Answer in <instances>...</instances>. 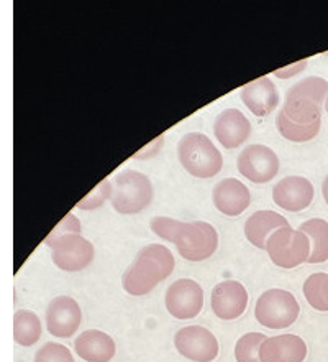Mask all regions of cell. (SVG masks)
Instances as JSON below:
<instances>
[{
  "instance_id": "cell-1",
  "label": "cell",
  "mask_w": 328,
  "mask_h": 362,
  "mask_svg": "<svg viewBox=\"0 0 328 362\" xmlns=\"http://www.w3.org/2000/svg\"><path fill=\"white\" fill-rule=\"evenodd\" d=\"M328 99V81L320 76H309L294 84L286 93L282 110L291 120L307 125L322 120V110Z\"/></svg>"
},
{
  "instance_id": "cell-2",
  "label": "cell",
  "mask_w": 328,
  "mask_h": 362,
  "mask_svg": "<svg viewBox=\"0 0 328 362\" xmlns=\"http://www.w3.org/2000/svg\"><path fill=\"white\" fill-rule=\"evenodd\" d=\"M179 162L195 178H212L224 167V157L205 134L190 132L179 140Z\"/></svg>"
},
{
  "instance_id": "cell-3",
  "label": "cell",
  "mask_w": 328,
  "mask_h": 362,
  "mask_svg": "<svg viewBox=\"0 0 328 362\" xmlns=\"http://www.w3.org/2000/svg\"><path fill=\"white\" fill-rule=\"evenodd\" d=\"M153 185L146 175L125 170L114 180L112 206L120 214H136L148 208L153 201Z\"/></svg>"
},
{
  "instance_id": "cell-4",
  "label": "cell",
  "mask_w": 328,
  "mask_h": 362,
  "mask_svg": "<svg viewBox=\"0 0 328 362\" xmlns=\"http://www.w3.org/2000/svg\"><path fill=\"white\" fill-rule=\"evenodd\" d=\"M310 240L300 229H292L291 226L277 229L267 239L266 252L271 262L281 269H296L309 262Z\"/></svg>"
},
{
  "instance_id": "cell-5",
  "label": "cell",
  "mask_w": 328,
  "mask_h": 362,
  "mask_svg": "<svg viewBox=\"0 0 328 362\" xmlns=\"http://www.w3.org/2000/svg\"><path fill=\"white\" fill-rule=\"evenodd\" d=\"M300 306L296 296L287 290L271 288L262 293L255 306L258 323L269 329L289 328L299 318Z\"/></svg>"
},
{
  "instance_id": "cell-6",
  "label": "cell",
  "mask_w": 328,
  "mask_h": 362,
  "mask_svg": "<svg viewBox=\"0 0 328 362\" xmlns=\"http://www.w3.org/2000/svg\"><path fill=\"white\" fill-rule=\"evenodd\" d=\"M174 245L183 259L189 262H202L215 254L219 247V234L214 226L204 221L181 223Z\"/></svg>"
},
{
  "instance_id": "cell-7",
  "label": "cell",
  "mask_w": 328,
  "mask_h": 362,
  "mask_svg": "<svg viewBox=\"0 0 328 362\" xmlns=\"http://www.w3.org/2000/svg\"><path fill=\"white\" fill-rule=\"evenodd\" d=\"M51 247V259L58 269L64 272L84 270L94 260L95 250L90 240L80 234L63 235L48 245Z\"/></svg>"
},
{
  "instance_id": "cell-8",
  "label": "cell",
  "mask_w": 328,
  "mask_h": 362,
  "mask_svg": "<svg viewBox=\"0 0 328 362\" xmlns=\"http://www.w3.org/2000/svg\"><path fill=\"white\" fill-rule=\"evenodd\" d=\"M166 310L178 320H193L204 306V290L197 281L179 279L169 285L164 296Z\"/></svg>"
},
{
  "instance_id": "cell-9",
  "label": "cell",
  "mask_w": 328,
  "mask_h": 362,
  "mask_svg": "<svg viewBox=\"0 0 328 362\" xmlns=\"http://www.w3.org/2000/svg\"><path fill=\"white\" fill-rule=\"evenodd\" d=\"M174 346L181 356L193 362H212L219 356V341L204 326H186L174 336Z\"/></svg>"
},
{
  "instance_id": "cell-10",
  "label": "cell",
  "mask_w": 328,
  "mask_h": 362,
  "mask_svg": "<svg viewBox=\"0 0 328 362\" xmlns=\"http://www.w3.org/2000/svg\"><path fill=\"white\" fill-rule=\"evenodd\" d=\"M238 172L253 183H267L279 172V158L266 145H250L236 160Z\"/></svg>"
},
{
  "instance_id": "cell-11",
  "label": "cell",
  "mask_w": 328,
  "mask_h": 362,
  "mask_svg": "<svg viewBox=\"0 0 328 362\" xmlns=\"http://www.w3.org/2000/svg\"><path fill=\"white\" fill-rule=\"evenodd\" d=\"M83 311L78 301L71 296H56L49 301L47 310V328L54 338H71L79 329Z\"/></svg>"
},
{
  "instance_id": "cell-12",
  "label": "cell",
  "mask_w": 328,
  "mask_h": 362,
  "mask_svg": "<svg viewBox=\"0 0 328 362\" xmlns=\"http://www.w3.org/2000/svg\"><path fill=\"white\" fill-rule=\"evenodd\" d=\"M248 291L240 281L226 280L221 281L212 290L210 305L215 316L220 320H236L246 311L248 306Z\"/></svg>"
},
{
  "instance_id": "cell-13",
  "label": "cell",
  "mask_w": 328,
  "mask_h": 362,
  "mask_svg": "<svg viewBox=\"0 0 328 362\" xmlns=\"http://www.w3.org/2000/svg\"><path fill=\"white\" fill-rule=\"evenodd\" d=\"M314 196V185L304 177H287L272 188L274 204L291 213H300L309 208Z\"/></svg>"
},
{
  "instance_id": "cell-14",
  "label": "cell",
  "mask_w": 328,
  "mask_h": 362,
  "mask_svg": "<svg viewBox=\"0 0 328 362\" xmlns=\"http://www.w3.org/2000/svg\"><path fill=\"white\" fill-rule=\"evenodd\" d=\"M166 280V275L159 265L146 255L138 254L135 262L125 270L122 276V286L127 293L133 296L148 295L159 281Z\"/></svg>"
},
{
  "instance_id": "cell-15",
  "label": "cell",
  "mask_w": 328,
  "mask_h": 362,
  "mask_svg": "<svg viewBox=\"0 0 328 362\" xmlns=\"http://www.w3.org/2000/svg\"><path fill=\"white\" fill-rule=\"evenodd\" d=\"M212 199H214L215 208L230 218L245 213L251 204L250 189L236 178H225L219 181L215 185L214 193H212Z\"/></svg>"
},
{
  "instance_id": "cell-16",
  "label": "cell",
  "mask_w": 328,
  "mask_h": 362,
  "mask_svg": "<svg viewBox=\"0 0 328 362\" xmlns=\"http://www.w3.org/2000/svg\"><path fill=\"white\" fill-rule=\"evenodd\" d=\"M260 358L261 362H304L307 344L297 334L272 336L261 344Z\"/></svg>"
},
{
  "instance_id": "cell-17",
  "label": "cell",
  "mask_w": 328,
  "mask_h": 362,
  "mask_svg": "<svg viewBox=\"0 0 328 362\" xmlns=\"http://www.w3.org/2000/svg\"><path fill=\"white\" fill-rule=\"evenodd\" d=\"M214 134L225 148H236L243 145L245 140H248L251 124L238 109H225L217 115Z\"/></svg>"
},
{
  "instance_id": "cell-18",
  "label": "cell",
  "mask_w": 328,
  "mask_h": 362,
  "mask_svg": "<svg viewBox=\"0 0 328 362\" xmlns=\"http://www.w3.org/2000/svg\"><path fill=\"white\" fill-rule=\"evenodd\" d=\"M74 349L80 359L87 362H110L114 359L115 341L100 329H87L74 341Z\"/></svg>"
},
{
  "instance_id": "cell-19",
  "label": "cell",
  "mask_w": 328,
  "mask_h": 362,
  "mask_svg": "<svg viewBox=\"0 0 328 362\" xmlns=\"http://www.w3.org/2000/svg\"><path fill=\"white\" fill-rule=\"evenodd\" d=\"M241 100L258 117H266L279 104V93L269 78L255 79L241 88Z\"/></svg>"
},
{
  "instance_id": "cell-20",
  "label": "cell",
  "mask_w": 328,
  "mask_h": 362,
  "mask_svg": "<svg viewBox=\"0 0 328 362\" xmlns=\"http://www.w3.org/2000/svg\"><path fill=\"white\" fill-rule=\"evenodd\" d=\"M289 226L284 216L274 211H256L248 218L245 224V235L255 247L266 250L267 239L276 233L277 229Z\"/></svg>"
},
{
  "instance_id": "cell-21",
  "label": "cell",
  "mask_w": 328,
  "mask_h": 362,
  "mask_svg": "<svg viewBox=\"0 0 328 362\" xmlns=\"http://www.w3.org/2000/svg\"><path fill=\"white\" fill-rule=\"evenodd\" d=\"M302 233L310 240L309 264H322L328 260V223L325 219H309L300 224Z\"/></svg>"
},
{
  "instance_id": "cell-22",
  "label": "cell",
  "mask_w": 328,
  "mask_h": 362,
  "mask_svg": "<svg viewBox=\"0 0 328 362\" xmlns=\"http://www.w3.org/2000/svg\"><path fill=\"white\" fill-rule=\"evenodd\" d=\"M42 338V321L33 311L18 310L13 315V341L20 346L30 348Z\"/></svg>"
},
{
  "instance_id": "cell-23",
  "label": "cell",
  "mask_w": 328,
  "mask_h": 362,
  "mask_svg": "<svg viewBox=\"0 0 328 362\" xmlns=\"http://www.w3.org/2000/svg\"><path fill=\"white\" fill-rule=\"evenodd\" d=\"M276 125H277V130H279V134L284 139L291 140V142L304 144V142H309V140L317 137V134H319V130H320L322 120H317V122H314V124L302 125V124L294 122V120H291L284 114V110L281 109V112L277 114V117H276Z\"/></svg>"
},
{
  "instance_id": "cell-24",
  "label": "cell",
  "mask_w": 328,
  "mask_h": 362,
  "mask_svg": "<svg viewBox=\"0 0 328 362\" xmlns=\"http://www.w3.org/2000/svg\"><path fill=\"white\" fill-rule=\"evenodd\" d=\"M304 296L312 308L328 311V274L319 272L307 276L304 281Z\"/></svg>"
},
{
  "instance_id": "cell-25",
  "label": "cell",
  "mask_w": 328,
  "mask_h": 362,
  "mask_svg": "<svg viewBox=\"0 0 328 362\" xmlns=\"http://www.w3.org/2000/svg\"><path fill=\"white\" fill-rule=\"evenodd\" d=\"M267 338L262 333H248L236 341L235 359L236 362H261V344Z\"/></svg>"
},
{
  "instance_id": "cell-26",
  "label": "cell",
  "mask_w": 328,
  "mask_h": 362,
  "mask_svg": "<svg viewBox=\"0 0 328 362\" xmlns=\"http://www.w3.org/2000/svg\"><path fill=\"white\" fill-rule=\"evenodd\" d=\"M138 254L141 255H146V257H150L151 260H154L156 264L159 265V269L163 270V274L166 275V279L173 274L174 270V257H173V252L166 247V245H161V244H151V245H146L140 250Z\"/></svg>"
},
{
  "instance_id": "cell-27",
  "label": "cell",
  "mask_w": 328,
  "mask_h": 362,
  "mask_svg": "<svg viewBox=\"0 0 328 362\" xmlns=\"http://www.w3.org/2000/svg\"><path fill=\"white\" fill-rule=\"evenodd\" d=\"M114 194V186L110 183V180H104L102 183L95 186L94 191L90 194L85 196L84 199H80L78 203V208L83 211H92L102 206L107 199H112Z\"/></svg>"
},
{
  "instance_id": "cell-28",
  "label": "cell",
  "mask_w": 328,
  "mask_h": 362,
  "mask_svg": "<svg viewBox=\"0 0 328 362\" xmlns=\"http://www.w3.org/2000/svg\"><path fill=\"white\" fill-rule=\"evenodd\" d=\"M35 362H74L71 351L63 344L47 343L35 354Z\"/></svg>"
},
{
  "instance_id": "cell-29",
  "label": "cell",
  "mask_w": 328,
  "mask_h": 362,
  "mask_svg": "<svg viewBox=\"0 0 328 362\" xmlns=\"http://www.w3.org/2000/svg\"><path fill=\"white\" fill-rule=\"evenodd\" d=\"M181 223H183V221H176L171 218H164V216H158V218L151 219L150 226L156 235H159L161 239L169 240V243L174 244L176 234H178V230L181 228Z\"/></svg>"
},
{
  "instance_id": "cell-30",
  "label": "cell",
  "mask_w": 328,
  "mask_h": 362,
  "mask_svg": "<svg viewBox=\"0 0 328 362\" xmlns=\"http://www.w3.org/2000/svg\"><path fill=\"white\" fill-rule=\"evenodd\" d=\"M68 234H80V221L75 218L73 213H69L68 216H66L61 223L54 228L53 233L48 235L47 240H44V244L49 245L56 239L63 238V235H68Z\"/></svg>"
},
{
  "instance_id": "cell-31",
  "label": "cell",
  "mask_w": 328,
  "mask_h": 362,
  "mask_svg": "<svg viewBox=\"0 0 328 362\" xmlns=\"http://www.w3.org/2000/svg\"><path fill=\"white\" fill-rule=\"evenodd\" d=\"M305 64H307L305 59H302L299 64L296 63V64H292V66H289V68L277 69V71H274V76H277V78H291V76H294V74L299 73L300 69H304Z\"/></svg>"
},
{
  "instance_id": "cell-32",
  "label": "cell",
  "mask_w": 328,
  "mask_h": 362,
  "mask_svg": "<svg viewBox=\"0 0 328 362\" xmlns=\"http://www.w3.org/2000/svg\"><path fill=\"white\" fill-rule=\"evenodd\" d=\"M322 193H324L325 203L328 204V175H327V178L324 180V183H322Z\"/></svg>"
},
{
  "instance_id": "cell-33",
  "label": "cell",
  "mask_w": 328,
  "mask_h": 362,
  "mask_svg": "<svg viewBox=\"0 0 328 362\" xmlns=\"http://www.w3.org/2000/svg\"><path fill=\"white\" fill-rule=\"evenodd\" d=\"M325 112H327V115H328V99H327V103H325Z\"/></svg>"
}]
</instances>
